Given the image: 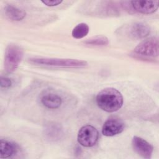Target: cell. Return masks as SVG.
Instances as JSON below:
<instances>
[{"label": "cell", "instance_id": "1", "mask_svg": "<svg viewBox=\"0 0 159 159\" xmlns=\"http://www.w3.org/2000/svg\"><path fill=\"white\" fill-rule=\"evenodd\" d=\"M98 106L107 112L119 111L123 105L124 99L121 93L114 88H106L100 91L96 97Z\"/></svg>", "mask_w": 159, "mask_h": 159}, {"label": "cell", "instance_id": "2", "mask_svg": "<svg viewBox=\"0 0 159 159\" xmlns=\"http://www.w3.org/2000/svg\"><path fill=\"white\" fill-rule=\"evenodd\" d=\"M29 60L31 63L35 65L53 68H81L88 66L87 61L78 59L34 57Z\"/></svg>", "mask_w": 159, "mask_h": 159}, {"label": "cell", "instance_id": "3", "mask_svg": "<svg viewBox=\"0 0 159 159\" xmlns=\"http://www.w3.org/2000/svg\"><path fill=\"white\" fill-rule=\"evenodd\" d=\"M130 55L136 59L143 61H153L158 56V39L152 37L139 43Z\"/></svg>", "mask_w": 159, "mask_h": 159}, {"label": "cell", "instance_id": "4", "mask_svg": "<svg viewBox=\"0 0 159 159\" xmlns=\"http://www.w3.org/2000/svg\"><path fill=\"white\" fill-rule=\"evenodd\" d=\"M24 56V50L18 45L11 43L6 48L4 58V71L6 73L14 72L19 66Z\"/></svg>", "mask_w": 159, "mask_h": 159}, {"label": "cell", "instance_id": "5", "mask_svg": "<svg viewBox=\"0 0 159 159\" xmlns=\"http://www.w3.org/2000/svg\"><path fill=\"white\" fill-rule=\"evenodd\" d=\"M99 139V132L93 125L87 124L83 125L78 131V142L84 147H93Z\"/></svg>", "mask_w": 159, "mask_h": 159}, {"label": "cell", "instance_id": "6", "mask_svg": "<svg viewBox=\"0 0 159 159\" xmlns=\"http://www.w3.org/2000/svg\"><path fill=\"white\" fill-rule=\"evenodd\" d=\"M132 146L134 150L141 157L150 159L153 152V147L145 139L134 136L132 140Z\"/></svg>", "mask_w": 159, "mask_h": 159}, {"label": "cell", "instance_id": "7", "mask_svg": "<svg viewBox=\"0 0 159 159\" xmlns=\"http://www.w3.org/2000/svg\"><path fill=\"white\" fill-rule=\"evenodd\" d=\"M124 123L119 119L110 117L107 119L102 127V134L106 137H112L123 132Z\"/></svg>", "mask_w": 159, "mask_h": 159}, {"label": "cell", "instance_id": "8", "mask_svg": "<svg viewBox=\"0 0 159 159\" xmlns=\"http://www.w3.org/2000/svg\"><path fill=\"white\" fill-rule=\"evenodd\" d=\"M130 3L135 11L143 14H150L158 9L159 1H132Z\"/></svg>", "mask_w": 159, "mask_h": 159}, {"label": "cell", "instance_id": "9", "mask_svg": "<svg viewBox=\"0 0 159 159\" xmlns=\"http://www.w3.org/2000/svg\"><path fill=\"white\" fill-rule=\"evenodd\" d=\"M129 36L134 39H141L147 37L150 33V27L143 22H134L131 24L128 30Z\"/></svg>", "mask_w": 159, "mask_h": 159}, {"label": "cell", "instance_id": "10", "mask_svg": "<svg viewBox=\"0 0 159 159\" xmlns=\"http://www.w3.org/2000/svg\"><path fill=\"white\" fill-rule=\"evenodd\" d=\"M40 101L46 108L55 109L60 107L61 105L62 99L59 95L55 93L46 92L41 95Z\"/></svg>", "mask_w": 159, "mask_h": 159}, {"label": "cell", "instance_id": "11", "mask_svg": "<svg viewBox=\"0 0 159 159\" xmlns=\"http://www.w3.org/2000/svg\"><path fill=\"white\" fill-rule=\"evenodd\" d=\"M19 149L18 145L15 142L6 139H1L0 143V157L1 158L11 157L18 152Z\"/></svg>", "mask_w": 159, "mask_h": 159}, {"label": "cell", "instance_id": "12", "mask_svg": "<svg viewBox=\"0 0 159 159\" xmlns=\"http://www.w3.org/2000/svg\"><path fill=\"white\" fill-rule=\"evenodd\" d=\"M44 134L49 140L57 141L63 137V130L59 124L50 123L46 125L44 129Z\"/></svg>", "mask_w": 159, "mask_h": 159}, {"label": "cell", "instance_id": "13", "mask_svg": "<svg viewBox=\"0 0 159 159\" xmlns=\"http://www.w3.org/2000/svg\"><path fill=\"white\" fill-rule=\"evenodd\" d=\"M4 12L6 17L12 21L22 20L26 16L25 11L11 4L6 5L4 8Z\"/></svg>", "mask_w": 159, "mask_h": 159}, {"label": "cell", "instance_id": "14", "mask_svg": "<svg viewBox=\"0 0 159 159\" xmlns=\"http://www.w3.org/2000/svg\"><path fill=\"white\" fill-rule=\"evenodd\" d=\"M89 28L87 24L81 22L76 25L71 32V35L73 38L80 39L84 37L89 32Z\"/></svg>", "mask_w": 159, "mask_h": 159}, {"label": "cell", "instance_id": "15", "mask_svg": "<svg viewBox=\"0 0 159 159\" xmlns=\"http://www.w3.org/2000/svg\"><path fill=\"white\" fill-rule=\"evenodd\" d=\"M83 42L84 44L88 45L104 46L109 44V39L107 37L100 35L87 39Z\"/></svg>", "mask_w": 159, "mask_h": 159}, {"label": "cell", "instance_id": "16", "mask_svg": "<svg viewBox=\"0 0 159 159\" xmlns=\"http://www.w3.org/2000/svg\"><path fill=\"white\" fill-rule=\"evenodd\" d=\"M12 84V82L11 80L6 76H1V87L2 88H10Z\"/></svg>", "mask_w": 159, "mask_h": 159}, {"label": "cell", "instance_id": "17", "mask_svg": "<svg viewBox=\"0 0 159 159\" xmlns=\"http://www.w3.org/2000/svg\"><path fill=\"white\" fill-rule=\"evenodd\" d=\"M41 2L46 5L47 6L49 7H53L57 6L60 4H61L63 2V1L61 0H45V1H41Z\"/></svg>", "mask_w": 159, "mask_h": 159}]
</instances>
